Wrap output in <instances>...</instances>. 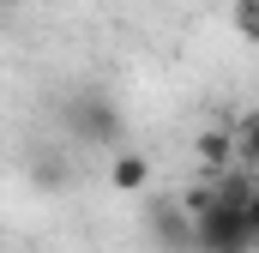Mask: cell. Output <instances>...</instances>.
Wrapping results in <instances>:
<instances>
[{
	"label": "cell",
	"mask_w": 259,
	"mask_h": 253,
	"mask_svg": "<svg viewBox=\"0 0 259 253\" xmlns=\"http://www.w3.org/2000/svg\"><path fill=\"white\" fill-rule=\"evenodd\" d=\"M235 6H259V0H235Z\"/></svg>",
	"instance_id": "obj_7"
},
{
	"label": "cell",
	"mask_w": 259,
	"mask_h": 253,
	"mask_svg": "<svg viewBox=\"0 0 259 253\" xmlns=\"http://www.w3.org/2000/svg\"><path fill=\"white\" fill-rule=\"evenodd\" d=\"M235 30H241V43L259 49V6H235Z\"/></svg>",
	"instance_id": "obj_5"
},
{
	"label": "cell",
	"mask_w": 259,
	"mask_h": 253,
	"mask_svg": "<svg viewBox=\"0 0 259 253\" xmlns=\"http://www.w3.org/2000/svg\"><path fill=\"white\" fill-rule=\"evenodd\" d=\"M199 157V175H223V169H235L241 163V145H235V126H205L193 145Z\"/></svg>",
	"instance_id": "obj_2"
},
{
	"label": "cell",
	"mask_w": 259,
	"mask_h": 253,
	"mask_svg": "<svg viewBox=\"0 0 259 253\" xmlns=\"http://www.w3.org/2000/svg\"><path fill=\"white\" fill-rule=\"evenodd\" d=\"M247 229H253V241H259V187H253V199H247Z\"/></svg>",
	"instance_id": "obj_6"
},
{
	"label": "cell",
	"mask_w": 259,
	"mask_h": 253,
	"mask_svg": "<svg viewBox=\"0 0 259 253\" xmlns=\"http://www.w3.org/2000/svg\"><path fill=\"white\" fill-rule=\"evenodd\" d=\"M61 121L72 126L78 145H121V139H127V115H121V103H115L109 91H97V85H84V91L66 97Z\"/></svg>",
	"instance_id": "obj_1"
},
{
	"label": "cell",
	"mask_w": 259,
	"mask_h": 253,
	"mask_svg": "<svg viewBox=\"0 0 259 253\" xmlns=\"http://www.w3.org/2000/svg\"><path fill=\"white\" fill-rule=\"evenodd\" d=\"M109 181H115L121 193H139L145 181H151V157H145V151H121V157L109 163Z\"/></svg>",
	"instance_id": "obj_3"
},
{
	"label": "cell",
	"mask_w": 259,
	"mask_h": 253,
	"mask_svg": "<svg viewBox=\"0 0 259 253\" xmlns=\"http://www.w3.org/2000/svg\"><path fill=\"white\" fill-rule=\"evenodd\" d=\"M235 145H241V163L259 169V109H247V115L235 121Z\"/></svg>",
	"instance_id": "obj_4"
}]
</instances>
